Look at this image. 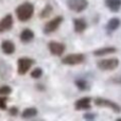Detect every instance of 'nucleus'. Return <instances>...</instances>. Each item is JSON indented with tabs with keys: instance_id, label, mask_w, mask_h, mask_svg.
Here are the masks:
<instances>
[{
	"instance_id": "obj_1",
	"label": "nucleus",
	"mask_w": 121,
	"mask_h": 121,
	"mask_svg": "<svg viewBox=\"0 0 121 121\" xmlns=\"http://www.w3.org/2000/svg\"><path fill=\"white\" fill-rule=\"evenodd\" d=\"M16 16L20 21H28L34 14V5L30 2H25L16 8Z\"/></svg>"
},
{
	"instance_id": "obj_2",
	"label": "nucleus",
	"mask_w": 121,
	"mask_h": 121,
	"mask_svg": "<svg viewBox=\"0 0 121 121\" xmlns=\"http://www.w3.org/2000/svg\"><path fill=\"white\" fill-rule=\"evenodd\" d=\"M119 66V60L116 57H112V59H104V60H100L97 62V67L100 70H104V71H109V70H114Z\"/></svg>"
},
{
	"instance_id": "obj_3",
	"label": "nucleus",
	"mask_w": 121,
	"mask_h": 121,
	"mask_svg": "<svg viewBox=\"0 0 121 121\" xmlns=\"http://www.w3.org/2000/svg\"><path fill=\"white\" fill-rule=\"evenodd\" d=\"M85 60V55L82 53H72L68 54L62 59V63L64 65H69V66H74V65H80L84 63Z\"/></svg>"
},
{
	"instance_id": "obj_4",
	"label": "nucleus",
	"mask_w": 121,
	"mask_h": 121,
	"mask_svg": "<svg viewBox=\"0 0 121 121\" xmlns=\"http://www.w3.org/2000/svg\"><path fill=\"white\" fill-rule=\"evenodd\" d=\"M95 104L99 107H107V108L113 109L115 113H120L121 107L119 104H117L116 102L111 100H107L104 98H96L95 99Z\"/></svg>"
},
{
	"instance_id": "obj_5",
	"label": "nucleus",
	"mask_w": 121,
	"mask_h": 121,
	"mask_svg": "<svg viewBox=\"0 0 121 121\" xmlns=\"http://www.w3.org/2000/svg\"><path fill=\"white\" fill-rule=\"evenodd\" d=\"M34 64V60L30 57H20L17 62V72L19 74L23 75L30 70L32 65Z\"/></svg>"
},
{
	"instance_id": "obj_6",
	"label": "nucleus",
	"mask_w": 121,
	"mask_h": 121,
	"mask_svg": "<svg viewBox=\"0 0 121 121\" xmlns=\"http://www.w3.org/2000/svg\"><path fill=\"white\" fill-rule=\"evenodd\" d=\"M62 22H63V17L62 16L54 17L53 19L49 20L48 22L46 23V26H45V28H44V32L46 34H50V33H52V32L56 31Z\"/></svg>"
},
{
	"instance_id": "obj_7",
	"label": "nucleus",
	"mask_w": 121,
	"mask_h": 121,
	"mask_svg": "<svg viewBox=\"0 0 121 121\" xmlns=\"http://www.w3.org/2000/svg\"><path fill=\"white\" fill-rule=\"evenodd\" d=\"M68 6L71 11L81 13L88 6L87 0H68Z\"/></svg>"
},
{
	"instance_id": "obj_8",
	"label": "nucleus",
	"mask_w": 121,
	"mask_h": 121,
	"mask_svg": "<svg viewBox=\"0 0 121 121\" xmlns=\"http://www.w3.org/2000/svg\"><path fill=\"white\" fill-rule=\"evenodd\" d=\"M48 48H49V51H50L51 54L55 55V56H60V55L64 53V51H65L64 44L59 43V42H54V40L49 43Z\"/></svg>"
},
{
	"instance_id": "obj_9",
	"label": "nucleus",
	"mask_w": 121,
	"mask_h": 121,
	"mask_svg": "<svg viewBox=\"0 0 121 121\" xmlns=\"http://www.w3.org/2000/svg\"><path fill=\"white\" fill-rule=\"evenodd\" d=\"M74 107L78 111H87L91 107V99L89 97H84L74 102Z\"/></svg>"
},
{
	"instance_id": "obj_10",
	"label": "nucleus",
	"mask_w": 121,
	"mask_h": 121,
	"mask_svg": "<svg viewBox=\"0 0 121 121\" xmlns=\"http://www.w3.org/2000/svg\"><path fill=\"white\" fill-rule=\"evenodd\" d=\"M13 26V17L11 14H8L0 20V33L11 30Z\"/></svg>"
},
{
	"instance_id": "obj_11",
	"label": "nucleus",
	"mask_w": 121,
	"mask_h": 121,
	"mask_svg": "<svg viewBox=\"0 0 121 121\" xmlns=\"http://www.w3.org/2000/svg\"><path fill=\"white\" fill-rule=\"evenodd\" d=\"M73 27H74V31L77 33H82L86 30L87 23L83 18H75L73 20Z\"/></svg>"
},
{
	"instance_id": "obj_12",
	"label": "nucleus",
	"mask_w": 121,
	"mask_h": 121,
	"mask_svg": "<svg viewBox=\"0 0 121 121\" xmlns=\"http://www.w3.org/2000/svg\"><path fill=\"white\" fill-rule=\"evenodd\" d=\"M1 49L4 54H13L15 52V45L11 40H3L1 44Z\"/></svg>"
},
{
	"instance_id": "obj_13",
	"label": "nucleus",
	"mask_w": 121,
	"mask_h": 121,
	"mask_svg": "<svg viewBox=\"0 0 121 121\" xmlns=\"http://www.w3.org/2000/svg\"><path fill=\"white\" fill-rule=\"evenodd\" d=\"M117 51V49L115 47H103V48L97 49L94 51V55L96 56H103V55H107L111 53H115Z\"/></svg>"
},
{
	"instance_id": "obj_14",
	"label": "nucleus",
	"mask_w": 121,
	"mask_h": 121,
	"mask_svg": "<svg viewBox=\"0 0 121 121\" xmlns=\"http://www.w3.org/2000/svg\"><path fill=\"white\" fill-rule=\"evenodd\" d=\"M105 5L112 12H118L121 9V0H105Z\"/></svg>"
},
{
	"instance_id": "obj_15",
	"label": "nucleus",
	"mask_w": 121,
	"mask_h": 121,
	"mask_svg": "<svg viewBox=\"0 0 121 121\" xmlns=\"http://www.w3.org/2000/svg\"><path fill=\"white\" fill-rule=\"evenodd\" d=\"M120 19L117 17H114V18L109 19V21L106 25V30L107 32H114L120 27Z\"/></svg>"
},
{
	"instance_id": "obj_16",
	"label": "nucleus",
	"mask_w": 121,
	"mask_h": 121,
	"mask_svg": "<svg viewBox=\"0 0 121 121\" xmlns=\"http://www.w3.org/2000/svg\"><path fill=\"white\" fill-rule=\"evenodd\" d=\"M34 38V32L30 29H25L20 33V40L22 43H29Z\"/></svg>"
},
{
	"instance_id": "obj_17",
	"label": "nucleus",
	"mask_w": 121,
	"mask_h": 121,
	"mask_svg": "<svg viewBox=\"0 0 121 121\" xmlns=\"http://www.w3.org/2000/svg\"><path fill=\"white\" fill-rule=\"evenodd\" d=\"M37 115V109L35 107H29V108L23 109V112L21 113V117L23 119H30V118H33Z\"/></svg>"
},
{
	"instance_id": "obj_18",
	"label": "nucleus",
	"mask_w": 121,
	"mask_h": 121,
	"mask_svg": "<svg viewBox=\"0 0 121 121\" xmlns=\"http://www.w3.org/2000/svg\"><path fill=\"white\" fill-rule=\"evenodd\" d=\"M42 75H43V69L39 68V67L34 68L31 72V77L33 79H39V78H42Z\"/></svg>"
},
{
	"instance_id": "obj_19",
	"label": "nucleus",
	"mask_w": 121,
	"mask_h": 121,
	"mask_svg": "<svg viewBox=\"0 0 121 121\" xmlns=\"http://www.w3.org/2000/svg\"><path fill=\"white\" fill-rule=\"evenodd\" d=\"M12 92V88L8 85H3L0 87V96H9Z\"/></svg>"
},
{
	"instance_id": "obj_20",
	"label": "nucleus",
	"mask_w": 121,
	"mask_h": 121,
	"mask_svg": "<svg viewBox=\"0 0 121 121\" xmlns=\"http://www.w3.org/2000/svg\"><path fill=\"white\" fill-rule=\"evenodd\" d=\"M75 85H77L78 88H80L81 90L87 89V83H86L85 80H78V81H75Z\"/></svg>"
},
{
	"instance_id": "obj_21",
	"label": "nucleus",
	"mask_w": 121,
	"mask_h": 121,
	"mask_svg": "<svg viewBox=\"0 0 121 121\" xmlns=\"http://www.w3.org/2000/svg\"><path fill=\"white\" fill-rule=\"evenodd\" d=\"M51 12H52V8L50 5H47L40 13V17H48L51 14Z\"/></svg>"
},
{
	"instance_id": "obj_22",
	"label": "nucleus",
	"mask_w": 121,
	"mask_h": 121,
	"mask_svg": "<svg viewBox=\"0 0 121 121\" xmlns=\"http://www.w3.org/2000/svg\"><path fill=\"white\" fill-rule=\"evenodd\" d=\"M6 102H8V98L5 96H0V108L5 109L6 108Z\"/></svg>"
},
{
	"instance_id": "obj_23",
	"label": "nucleus",
	"mask_w": 121,
	"mask_h": 121,
	"mask_svg": "<svg viewBox=\"0 0 121 121\" xmlns=\"http://www.w3.org/2000/svg\"><path fill=\"white\" fill-rule=\"evenodd\" d=\"M113 82L117 84H121V75H117V77L113 78Z\"/></svg>"
},
{
	"instance_id": "obj_24",
	"label": "nucleus",
	"mask_w": 121,
	"mask_h": 121,
	"mask_svg": "<svg viewBox=\"0 0 121 121\" xmlns=\"http://www.w3.org/2000/svg\"><path fill=\"white\" fill-rule=\"evenodd\" d=\"M17 113H18V109H17L16 107H11L10 108V114L11 115L15 116V115H17Z\"/></svg>"
}]
</instances>
